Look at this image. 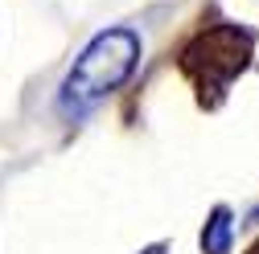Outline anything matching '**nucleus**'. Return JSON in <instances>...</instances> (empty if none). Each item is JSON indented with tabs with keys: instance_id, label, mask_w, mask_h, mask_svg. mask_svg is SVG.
Instances as JSON below:
<instances>
[{
	"instance_id": "f257e3e1",
	"label": "nucleus",
	"mask_w": 259,
	"mask_h": 254,
	"mask_svg": "<svg viewBox=\"0 0 259 254\" xmlns=\"http://www.w3.org/2000/svg\"><path fill=\"white\" fill-rule=\"evenodd\" d=\"M140 61V33L127 25H115V29H103L87 41V49L74 57V66L62 82V94L58 103L66 115H82L91 111L95 103H103L111 90H119L127 78H132Z\"/></svg>"
},
{
	"instance_id": "f03ea898",
	"label": "nucleus",
	"mask_w": 259,
	"mask_h": 254,
	"mask_svg": "<svg viewBox=\"0 0 259 254\" xmlns=\"http://www.w3.org/2000/svg\"><path fill=\"white\" fill-rule=\"evenodd\" d=\"M251 57V33L239 25H210L181 49V70L202 94H222Z\"/></svg>"
},
{
	"instance_id": "7ed1b4c3",
	"label": "nucleus",
	"mask_w": 259,
	"mask_h": 254,
	"mask_svg": "<svg viewBox=\"0 0 259 254\" xmlns=\"http://www.w3.org/2000/svg\"><path fill=\"white\" fill-rule=\"evenodd\" d=\"M235 246V213L226 205H214L206 226H202V250L206 254H231Z\"/></svg>"
},
{
	"instance_id": "20e7f679",
	"label": "nucleus",
	"mask_w": 259,
	"mask_h": 254,
	"mask_svg": "<svg viewBox=\"0 0 259 254\" xmlns=\"http://www.w3.org/2000/svg\"><path fill=\"white\" fill-rule=\"evenodd\" d=\"M251 254H259V242H255V246H251Z\"/></svg>"
}]
</instances>
